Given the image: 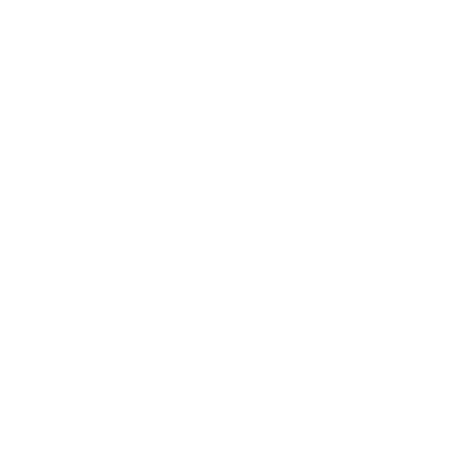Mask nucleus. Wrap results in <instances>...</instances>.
Returning a JSON list of instances; mask_svg holds the SVG:
<instances>
[]
</instances>
